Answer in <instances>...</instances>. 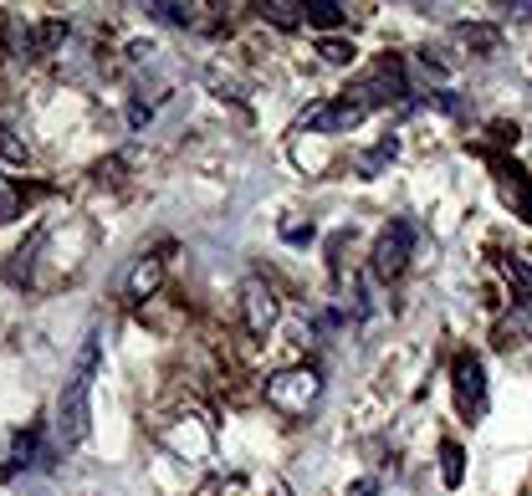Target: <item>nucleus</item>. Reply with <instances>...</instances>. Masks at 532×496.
I'll return each instance as SVG.
<instances>
[{
  "label": "nucleus",
  "mask_w": 532,
  "mask_h": 496,
  "mask_svg": "<svg viewBox=\"0 0 532 496\" xmlns=\"http://www.w3.org/2000/svg\"><path fill=\"white\" fill-rule=\"evenodd\" d=\"M98 364H103V338L93 333L77 358H72V369L62 379V394H57V440L72 450L87 440V430H93V379H98Z\"/></svg>",
  "instance_id": "f257e3e1"
},
{
  "label": "nucleus",
  "mask_w": 532,
  "mask_h": 496,
  "mask_svg": "<svg viewBox=\"0 0 532 496\" xmlns=\"http://www.w3.org/2000/svg\"><path fill=\"white\" fill-rule=\"evenodd\" d=\"M318 394H323V379L313 369H287L277 379H266V399H272L282 415H302Z\"/></svg>",
  "instance_id": "f03ea898"
},
{
  "label": "nucleus",
  "mask_w": 532,
  "mask_h": 496,
  "mask_svg": "<svg viewBox=\"0 0 532 496\" xmlns=\"http://www.w3.org/2000/svg\"><path fill=\"white\" fill-rule=\"evenodd\" d=\"M410 246H415V225L410 220H389L384 236L374 241V272L379 277H399L410 261Z\"/></svg>",
  "instance_id": "7ed1b4c3"
},
{
  "label": "nucleus",
  "mask_w": 532,
  "mask_h": 496,
  "mask_svg": "<svg viewBox=\"0 0 532 496\" xmlns=\"http://www.w3.org/2000/svg\"><path fill=\"white\" fill-rule=\"evenodd\" d=\"M241 307H246V328L251 333H266V328L277 323V297H272V287L256 282V277L241 287Z\"/></svg>",
  "instance_id": "20e7f679"
},
{
  "label": "nucleus",
  "mask_w": 532,
  "mask_h": 496,
  "mask_svg": "<svg viewBox=\"0 0 532 496\" xmlns=\"http://www.w3.org/2000/svg\"><path fill=\"white\" fill-rule=\"evenodd\" d=\"M456 394L461 404H481L486 399V369H481V358H456Z\"/></svg>",
  "instance_id": "39448f33"
},
{
  "label": "nucleus",
  "mask_w": 532,
  "mask_h": 496,
  "mask_svg": "<svg viewBox=\"0 0 532 496\" xmlns=\"http://www.w3.org/2000/svg\"><path fill=\"white\" fill-rule=\"evenodd\" d=\"M164 282V256H144L139 266L128 272V287H123V297H133V302H144L154 287Z\"/></svg>",
  "instance_id": "423d86ee"
},
{
  "label": "nucleus",
  "mask_w": 532,
  "mask_h": 496,
  "mask_svg": "<svg viewBox=\"0 0 532 496\" xmlns=\"http://www.w3.org/2000/svg\"><path fill=\"white\" fill-rule=\"evenodd\" d=\"M369 108L359 103V98H353V103H338V108H323V113H313V128L318 133H343V128H353V123H359Z\"/></svg>",
  "instance_id": "0eeeda50"
},
{
  "label": "nucleus",
  "mask_w": 532,
  "mask_h": 496,
  "mask_svg": "<svg viewBox=\"0 0 532 496\" xmlns=\"http://www.w3.org/2000/svg\"><path fill=\"white\" fill-rule=\"evenodd\" d=\"M302 21L318 26V31H338V26H343V6H338V0H307Z\"/></svg>",
  "instance_id": "6e6552de"
},
{
  "label": "nucleus",
  "mask_w": 532,
  "mask_h": 496,
  "mask_svg": "<svg viewBox=\"0 0 532 496\" xmlns=\"http://www.w3.org/2000/svg\"><path fill=\"white\" fill-rule=\"evenodd\" d=\"M440 476H446V486L466 481V450L456 440H440Z\"/></svg>",
  "instance_id": "1a4fd4ad"
},
{
  "label": "nucleus",
  "mask_w": 532,
  "mask_h": 496,
  "mask_svg": "<svg viewBox=\"0 0 532 496\" xmlns=\"http://www.w3.org/2000/svg\"><path fill=\"white\" fill-rule=\"evenodd\" d=\"M261 16L272 21V26H282V31H292V26H307V21H302V6H287V0H266V6H261Z\"/></svg>",
  "instance_id": "9d476101"
},
{
  "label": "nucleus",
  "mask_w": 532,
  "mask_h": 496,
  "mask_svg": "<svg viewBox=\"0 0 532 496\" xmlns=\"http://www.w3.org/2000/svg\"><path fill=\"white\" fill-rule=\"evenodd\" d=\"M318 52H323V62L348 67V62H353V41H343V36H323V41H318Z\"/></svg>",
  "instance_id": "9b49d317"
},
{
  "label": "nucleus",
  "mask_w": 532,
  "mask_h": 496,
  "mask_svg": "<svg viewBox=\"0 0 532 496\" xmlns=\"http://www.w3.org/2000/svg\"><path fill=\"white\" fill-rule=\"evenodd\" d=\"M159 21H169V26H190L195 16H190V6H180V0H154V6H149Z\"/></svg>",
  "instance_id": "f8f14e48"
},
{
  "label": "nucleus",
  "mask_w": 532,
  "mask_h": 496,
  "mask_svg": "<svg viewBox=\"0 0 532 496\" xmlns=\"http://www.w3.org/2000/svg\"><path fill=\"white\" fill-rule=\"evenodd\" d=\"M456 36H461V41H471V47H486V52L497 47V31H492V26H461Z\"/></svg>",
  "instance_id": "ddd939ff"
},
{
  "label": "nucleus",
  "mask_w": 532,
  "mask_h": 496,
  "mask_svg": "<svg viewBox=\"0 0 532 496\" xmlns=\"http://www.w3.org/2000/svg\"><path fill=\"white\" fill-rule=\"evenodd\" d=\"M282 236L287 241H313V220H307V225L302 220H282Z\"/></svg>",
  "instance_id": "4468645a"
},
{
  "label": "nucleus",
  "mask_w": 532,
  "mask_h": 496,
  "mask_svg": "<svg viewBox=\"0 0 532 496\" xmlns=\"http://www.w3.org/2000/svg\"><path fill=\"white\" fill-rule=\"evenodd\" d=\"M16 210H21V205H16V195H11L6 185H0V220H16Z\"/></svg>",
  "instance_id": "2eb2a0df"
},
{
  "label": "nucleus",
  "mask_w": 532,
  "mask_h": 496,
  "mask_svg": "<svg viewBox=\"0 0 532 496\" xmlns=\"http://www.w3.org/2000/svg\"><path fill=\"white\" fill-rule=\"evenodd\" d=\"M374 491H379V486H374V481H369V476H364V481H353V486H348V491H343V496H374Z\"/></svg>",
  "instance_id": "dca6fc26"
},
{
  "label": "nucleus",
  "mask_w": 532,
  "mask_h": 496,
  "mask_svg": "<svg viewBox=\"0 0 532 496\" xmlns=\"http://www.w3.org/2000/svg\"><path fill=\"white\" fill-rule=\"evenodd\" d=\"M512 11H517V16H527V21H532V0H517V6H512Z\"/></svg>",
  "instance_id": "f3484780"
}]
</instances>
